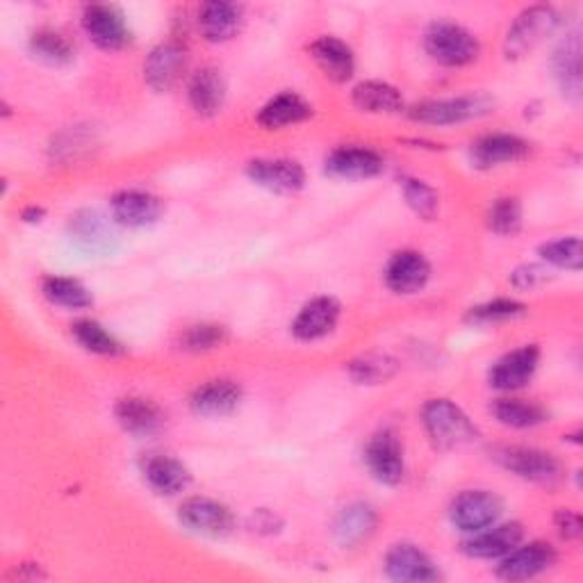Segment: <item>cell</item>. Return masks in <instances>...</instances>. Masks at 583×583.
I'll list each match as a JSON object with an SVG mask.
<instances>
[{
	"mask_svg": "<svg viewBox=\"0 0 583 583\" xmlns=\"http://www.w3.org/2000/svg\"><path fill=\"white\" fill-rule=\"evenodd\" d=\"M426 434L438 449H456L477 440L470 417L447 399H434L422 411Z\"/></svg>",
	"mask_w": 583,
	"mask_h": 583,
	"instance_id": "6da1fadb",
	"label": "cell"
},
{
	"mask_svg": "<svg viewBox=\"0 0 583 583\" xmlns=\"http://www.w3.org/2000/svg\"><path fill=\"white\" fill-rule=\"evenodd\" d=\"M426 53L445 67H466L479 57V42L463 25L438 21L424 35Z\"/></svg>",
	"mask_w": 583,
	"mask_h": 583,
	"instance_id": "7a4b0ae2",
	"label": "cell"
},
{
	"mask_svg": "<svg viewBox=\"0 0 583 583\" xmlns=\"http://www.w3.org/2000/svg\"><path fill=\"white\" fill-rule=\"evenodd\" d=\"M557 27H559V14L551 8L536 5V8L525 10L508 27L506 44H504L506 57L511 59L525 57L540 42H545V37L554 35Z\"/></svg>",
	"mask_w": 583,
	"mask_h": 583,
	"instance_id": "3957f363",
	"label": "cell"
},
{
	"mask_svg": "<svg viewBox=\"0 0 583 583\" xmlns=\"http://www.w3.org/2000/svg\"><path fill=\"white\" fill-rule=\"evenodd\" d=\"M504 506L502 500L487 490H468L451 504V522L466 534H477L493 527Z\"/></svg>",
	"mask_w": 583,
	"mask_h": 583,
	"instance_id": "277c9868",
	"label": "cell"
},
{
	"mask_svg": "<svg viewBox=\"0 0 583 583\" xmlns=\"http://www.w3.org/2000/svg\"><path fill=\"white\" fill-rule=\"evenodd\" d=\"M490 108H493V103H490V99L485 97H458V99L426 101L413 108L411 116L419 121V124L428 126H453L487 114Z\"/></svg>",
	"mask_w": 583,
	"mask_h": 583,
	"instance_id": "5b68a950",
	"label": "cell"
},
{
	"mask_svg": "<svg viewBox=\"0 0 583 583\" xmlns=\"http://www.w3.org/2000/svg\"><path fill=\"white\" fill-rule=\"evenodd\" d=\"M178 519L188 531L205 538H224L233 531V513L224 504L205 497H190L182 502Z\"/></svg>",
	"mask_w": 583,
	"mask_h": 583,
	"instance_id": "8992f818",
	"label": "cell"
},
{
	"mask_svg": "<svg viewBox=\"0 0 583 583\" xmlns=\"http://www.w3.org/2000/svg\"><path fill=\"white\" fill-rule=\"evenodd\" d=\"M495 458L506 470L515 472L519 479H527L534 483H554L561 477L559 460L540 449L506 447V449H500Z\"/></svg>",
	"mask_w": 583,
	"mask_h": 583,
	"instance_id": "52a82bcc",
	"label": "cell"
},
{
	"mask_svg": "<svg viewBox=\"0 0 583 583\" xmlns=\"http://www.w3.org/2000/svg\"><path fill=\"white\" fill-rule=\"evenodd\" d=\"M557 563V551L549 542H529L525 547H515L502 559L497 576L504 581H527L547 572Z\"/></svg>",
	"mask_w": 583,
	"mask_h": 583,
	"instance_id": "ba28073f",
	"label": "cell"
},
{
	"mask_svg": "<svg viewBox=\"0 0 583 583\" xmlns=\"http://www.w3.org/2000/svg\"><path fill=\"white\" fill-rule=\"evenodd\" d=\"M82 25L89 40L103 51H119L131 42V30L112 5H89L82 14Z\"/></svg>",
	"mask_w": 583,
	"mask_h": 583,
	"instance_id": "9c48e42d",
	"label": "cell"
},
{
	"mask_svg": "<svg viewBox=\"0 0 583 583\" xmlns=\"http://www.w3.org/2000/svg\"><path fill=\"white\" fill-rule=\"evenodd\" d=\"M365 463L370 468L372 477L385 485L402 483L406 466H404V449L399 445L392 431L377 434L365 447Z\"/></svg>",
	"mask_w": 583,
	"mask_h": 583,
	"instance_id": "30bf717a",
	"label": "cell"
},
{
	"mask_svg": "<svg viewBox=\"0 0 583 583\" xmlns=\"http://www.w3.org/2000/svg\"><path fill=\"white\" fill-rule=\"evenodd\" d=\"M188 67V51L176 42L160 44L150 51L144 63V78L150 89L169 91L176 87Z\"/></svg>",
	"mask_w": 583,
	"mask_h": 583,
	"instance_id": "8fae6325",
	"label": "cell"
},
{
	"mask_svg": "<svg viewBox=\"0 0 583 583\" xmlns=\"http://www.w3.org/2000/svg\"><path fill=\"white\" fill-rule=\"evenodd\" d=\"M385 574L392 581L402 583H426L438 581L440 572L436 563L428 559L415 545H394L385 557Z\"/></svg>",
	"mask_w": 583,
	"mask_h": 583,
	"instance_id": "7c38bea8",
	"label": "cell"
},
{
	"mask_svg": "<svg viewBox=\"0 0 583 583\" xmlns=\"http://www.w3.org/2000/svg\"><path fill=\"white\" fill-rule=\"evenodd\" d=\"M538 362H540L538 347L531 345V347L515 349L493 365V370H490V385L504 390V392L525 388L534 379Z\"/></svg>",
	"mask_w": 583,
	"mask_h": 583,
	"instance_id": "4fadbf2b",
	"label": "cell"
},
{
	"mask_svg": "<svg viewBox=\"0 0 583 583\" xmlns=\"http://www.w3.org/2000/svg\"><path fill=\"white\" fill-rule=\"evenodd\" d=\"M71 239L91 256H105L116 247V233L103 214L94 210H82L69 224Z\"/></svg>",
	"mask_w": 583,
	"mask_h": 583,
	"instance_id": "5bb4252c",
	"label": "cell"
},
{
	"mask_svg": "<svg viewBox=\"0 0 583 583\" xmlns=\"http://www.w3.org/2000/svg\"><path fill=\"white\" fill-rule=\"evenodd\" d=\"M337 319H340V303L330 296H317L303 305L292 324V333L303 343L322 340V337L333 333Z\"/></svg>",
	"mask_w": 583,
	"mask_h": 583,
	"instance_id": "9a60e30c",
	"label": "cell"
},
{
	"mask_svg": "<svg viewBox=\"0 0 583 583\" xmlns=\"http://www.w3.org/2000/svg\"><path fill=\"white\" fill-rule=\"evenodd\" d=\"M470 156L477 169H495L525 160L529 156V144L515 135H487L472 144Z\"/></svg>",
	"mask_w": 583,
	"mask_h": 583,
	"instance_id": "2e32d148",
	"label": "cell"
},
{
	"mask_svg": "<svg viewBox=\"0 0 583 583\" xmlns=\"http://www.w3.org/2000/svg\"><path fill=\"white\" fill-rule=\"evenodd\" d=\"M326 171L335 178H345V180L374 178L383 171V158L372 148L345 146L333 150L326 158Z\"/></svg>",
	"mask_w": 583,
	"mask_h": 583,
	"instance_id": "e0dca14e",
	"label": "cell"
},
{
	"mask_svg": "<svg viewBox=\"0 0 583 583\" xmlns=\"http://www.w3.org/2000/svg\"><path fill=\"white\" fill-rule=\"evenodd\" d=\"M112 214L119 224L128 228H146L162 217V203L148 192L126 190L112 199Z\"/></svg>",
	"mask_w": 583,
	"mask_h": 583,
	"instance_id": "ac0fdd59",
	"label": "cell"
},
{
	"mask_svg": "<svg viewBox=\"0 0 583 583\" xmlns=\"http://www.w3.org/2000/svg\"><path fill=\"white\" fill-rule=\"evenodd\" d=\"M428 276H431V267L422 254L402 251L388 262L385 283L396 294H415L428 283Z\"/></svg>",
	"mask_w": 583,
	"mask_h": 583,
	"instance_id": "d6986e66",
	"label": "cell"
},
{
	"mask_svg": "<svg viewBox=\"0 0 583 583\" xmlns=\"http://www.w3.org/2000/svg\"><path fill=\"white\" fill-rule=\"evenodd\" d=\"M247 173L260 188L281 194L296 192L305 182V171L294 160H254Z\"/></svg>",
	"mask_w": 583,
	"mask_h": 583,
	"instance_id": "ffe728a7",
	"label": "cell"
},
{
	"mask_svg": "<svg viewBox=\"0 0 583 583\" xmlns=\"http://www.w3.org/2000/svg\"><path fill=\"white\" fill-rule=\"evenodd\" d=\"M522 538H525V529L517 522H511V525L477 531L474 538L463 545V551L472 559H504L522 542Z\"/></svg>",
	"mask_w": 583,
	"mask_h": 583,
	"instance_id": "44dd1931",
	"label": "cell"
},
{
	"mask_svg": "<svg viewBox=\"0 0 583 583\" xmlns=\"http://www.w3.org/2000/svg\"><path fill=\"white\" fill-rule=\"evenodd\" d=\"M114 413H116L119 424L124 426L128 434H133L137 438H146V436L158 434L160 428H162V424H165L162 411L153 402H148V399H142V396L121 399V402L114 408Z\"/></svg>",
	"mask_w": 583,
	"mask_h": 583,
	"instance_id": "7402d4cb",
	"label": "cell"
},
{
	"mask_svg": "<svg viewBox=\"0 0 583 583\" xmlns=\"http://www.w3.org/2000/svg\"><path fill=\"white\" fill-rule=\"evenodd\" d=\"M311 53H313L317 67L333 82H347L354 76L356 59H354L351 48L345 42L335 40V37H319L317 42H313Z\"/></svg>",
	"mask_w": 583,
	"mask_h": 583,
	"instance_id": "603a6c76",
	"label": "cell"
},
{
	"mask_svg": "<svg viewBox=\"0 0 583 583\" xmlns=\"http://www.w3.org/2000/svg\"><path fill=\"white\" fill-rule=\"evenodd\" d=\"M242 399V390L233 381H212L192 394V411L201 417L231 415Z\"/></svg>",
	"mask_w": 583,
	"mask_h": 583,
	"instance_id": "cb8c5ba5",
	"label": "cell"
},
{
	"mask_svg": "<svg viewBox=\"0 0 583 583\" xmlns=\"http://www.w3.org/2000/svg\"><path fill=\"white\" fill-rule=\"evenodd\" d=\"M551 67H554V76L563 89V94L579 101L581 99V87H583V76H581V37L579 33H570L551 59Z\"/></svg>",
	"mask_w": 583,
	"mask_h": 583,
	"instance_id": "d4e9b609",
	"label": "cell"
},
{
	"mask_svg": "<svg viewBox=\"0 0 583 583\" xmlns=\"http://www.w3.org/2000/svg\"><path fill=\"white\" fill-rule=\"evenodd\" d=\"M144 477L158 495H178L190 485V472L171 456H153L146 460Z\"/></svg>",
	"mask_w": 583,
	"mask_h": 583,
	"instance_id": "484cf974",
	"label": "cell"
},
{
	"mask_svg": "<svg viewBox=\"0 0 583 583\" xmlns=\"http://www.w3.org/2000/svg\"><path fill=\"white\" fill-rule=\"evenodd\" d=\"M239 23H242V10L233 3H220V0L205 3L199 14L201 33L212 44L233 40L237 35Z\"/></svg>",
	"mask_w": 583,
	"mask_h": 583,
	"instance_id": "4316f807",
	"label": "cell"
},
{
	"mask_svg": "<svg viewBox=\"0 0 583 583\" xmlns=\"http://www.w3.org/2000/svg\"><path fill=\"white\" fill-rule=\"evenodd\" d=\"M313 108L305 103L301 97L292 94V91H285V94H279L271 99L258 114V124L265 131H281L294 124H301L311 116Z\"/></svg>",
	"mask_w": 583,
	"mask_h": 583,
	"instance_id": "83f0119b",
	"label": "cell"
},
{
	"mask_svg": "<svg viewBox=\"0 0 583 583\" xmlns=\"http://www.w3.org/2000/svg\"><path fill=\"white\" fill-rule=\"evenodd\" d=\"M226 85L217 69H201L190 82V103L197 114L212 116L224 108Z\"/></svg>",
	"mask_w": 583,
	"mask_h": 583,
	"instance_id": "f1b7e54d",
	"label": "cell"
},
{
	"mask_svg": "<svg viewBox=\"0 0 583 583\" xmlns=\"http://www.w3.org/2000/svg\"><path fill=\"white\" fill-rule=\"evenodd\" d=\"M377 529V513L372 506L351 504L335 519V538L340 545H358L370 538Z\"/></svg>",
	"mask_w": 583,
	"mask_h": 583,
	"instance_id": "f546056e",
	"label": "cell"
},
{
	"mask_svg": "<svg viewBox=\"0 0 583 583\" xmlns=\"http://www.w3.org/2000/svg\"><path fill=\"white\" fill-rule=\"evenodd\" d=\"M351 99L358 110L370 114H394L404 108V99L399 94V89L379 80L360 82L354 89Z\"/></svg>",
	"mask_w": 583,
	"mask_h": 583,
	"instance_id": "4dcf8cb0",
	"label": "cell"
},
{
	"mask_svg": "<svg viewBox=\"0 0 583 583\" xmlns=\"http://www.w3.org/2000/svg\"><path fill=\"white\" fill-rule=\"evenodd\" d=\"M490 411H493L497 422L511 428H534L547 419L545 408L527 402V399H497Z\"/></svg>",
	"mask_w": 583,
	"mask_h": 583,
	"instance_id": "1f68e13d",
	"label": "cell"
},
{
	"mask_svg": "<svg viewBox=\"0 0 583 583\" xmlns=\"http://www.w3.org/2000/svg\"><path fill=\"white\" fill-rule=\"evenodd\" d=\"M44 296L59 309L67 311H82L87 305H91V294L89 290L74 279H63V276H51L42 285Z\"/></svg>",
	"mask_w": 583,
	"mask_h": 583,
	"instance_id": "d6a6232c",
	"label": "cell"
},
{
	"mask_svg": "<svg viewBox=\"0 0 583 583\" xmlns=\"http://www.w3.org/2000/svg\"><path fill=\"white\" fill-rule=\"evenodd\" d=\"M30 51L51 67H65L74 59L71 42L65 35L55 33V30H40V33H35L33 40H30Z\"/></svg>",
	"mask_w": 583,
	"mask_h": 583,
	"instance_id": "836d02e7",
	"label": "cell"
},
{
	"mask_svg": "<svg viewBox=\"0 0 583 583\" xmlns=\"http://www.w3.org/2000/svg\"><path fill=\"white\" fill-rule=\"evenodd\" d=\"M71 333L78 340L80 347H85L91 354H99V356H116L124 351L121 343L112 333H108L99 322H91V319H82L76 322L71 326Z\"/></svg>",
	"mask_w": 583,
	"mask_h": 583,
	"instance_id": "e575fe53",
	"label": "cell"
},
{
	"mask_svg": "<svg viewBox=\"0 0 583 583\" xmlns=\"http://www.w3.org/2000/svg\"><path fill=\"white\" fill-rule=\"evenodd\" d=\"M349 374L362 385H379L396 374V360L383 354H367L349 365Z\"/></svg>",
	"mask_w": 583,
	"mask_h": 583,
	"instance_id": "d590c367",
	"label": "cell"
},
{
	"mask_svg": "<svg viewBox=\"0 0 583 583\" xmlns=\"http://www.w3.org/2000/svg\"><path fill=\"white\" fill-rule=\"evenodd\" d=\"M540 256L554 267L579 271L583 267V251L579 237H561L540 247Z\"/></svg>",
	"mask_w": 583,
	"mask_h": 583,
	"instance_id": "8d00e7d4",
	"label": "cell"
},
{
	"mask_svg": "<svg viewBox=\"0 0 583 583\" xmlns=\"http://www.w3.org/2000/svg\"><path fill=\"white\" fill-rule=\"evenodd\" d=\"M226 343V328L217 324H199L190 326L180 335V345L188 351H210Z\"/></svg>",
	"mask_w": 583,
	"mask_h": 583,
	"instance_id": "74e56055",
	"label": "cell"
},
{
	"mask_svg": "<svg viewBox=\"0 0 583 583\" xmlns=\"http://www.w3.org/2000/svg\"><path fill=\"white\" fill-rule=\"evenodd\" d=\"M487 226L497 235H515L522 226V208L515 199H500L487 210Z\"/></svg>",
	"mask_w": 583,
	"mask_h": 583,
	"instance_id": "f35d334b",
	"label": "cell"
},
{
	"mask_svg": "<svg viewBox=\"0 0 583 583\" xmlns=\"http://www.w3.org/2000/svg\"><path fill=\"white\" fill-rule=\"evenodd\" d=\"M525 313V305L511 301V299H497L483 305H477V309L470 311L468 322L472 324H495V322H506L513 317H519Z\"/></svg>",
	"mask_w": 583,
	"mask_h": 583,
	"instance_id": "ab89813d",
	"label": "cell"
},
{
	"mask_svg": "<svg viewBox=\"0 0 583 583\" xmlns=\"http://www.w3.org/2000/svg\"><path fill=\"white\" fill-rule=\"evenodd\" d=\"M402 188H404V197L408 201V205L419 214V217L424 220H431L434 214L438 212V194L426 186V182L417 180V178H404L402 182Z\"/></svg>",
	"mask_w": 583,
	"mask_h": 583,
	"instance_id": "60d3db41",
	"label": "cell"
},
{
	"mask_svg": "<svg viewBox=\"0 0 583 583\" xmlns=\"http://www.w3.org/2000/svg\"><path fill=\"white\" fill-rule=\"evenodd\" d=\"M547 281V276H545V269H540V267H536V265H529V267H522V269H517L515 273H513V283L517 285V288H522V290H531V288H536V285H540V283H545Z\"/></svg>",
	"mask_w": 583,
	"mask_h": 583,
	"instance_id": "b9f144b4",
	"label": "cell"
},
{
	"mask_svg": "<svg viewBox=\"0 0 583 583\" xmlns=\"http://www.w3.org/2000/svg\"><path fill=\"white\" fill-rule=\"evenodd\" d=\"M557 527H559L563 538L576 540L581 536V517L576 513H572V511H561L557 515Z\"/></svg>",
	"mask_w": 583,
	"mask_h": 583,
	"instance_id": "7bdbcfd3",
	"label": "cell"
}]
</instances>
